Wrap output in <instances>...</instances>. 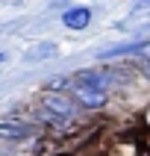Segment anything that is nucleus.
<instances>
[{
	"label": "nucleus",
	"instance_id": "f257e3e1",
	"mask_svg": "<svg viewBox=\"0 0 150 156\" xmlns=\"http://www.w3.org/2000/svg\"><path fill=\"white\" fill-rule=\"evenodd\" d=\"M71 100L79 106V109H91V112H97V109H106L109 106V100H112V94L106 91V88L100 86H88V83H74L71 80Z\"/></svg>",
	"mask_w": 150,
	"mask_h": 156
},
{
	"label": "nucleus",
	"instance_id": "f03ea898",
	"mask_svg": "<svg viewBox=\"0 0 150 156\" xmlns=\"http://www.w3.org/2000/svg\"><path fill=\"white\" fill-rule=\"evenodd\" d=\"M38 109L50 112L53 118H59V121H65V124H74V118L79 115V106L74 103L65 91H41V97H38Z\"/></svg>",
	"mask_w": 150,
	"mask_h": 156
},
{
	"label": "nucleus",
	"instance_id": "7ed1b4c3",
	"mask_svg": "<svg viewBox=\"0 0 150 156\" xmlns=\"http://www.w3.org/2000/svg\"><path fill=\"white\" fill-rule=\"evenodd\" d=\"M33 136H35V127H30L24 121H15V118L0 121V141H24Z\"/></svg>",
	"mask_w": 150,
	"mask_h": 156
},
{
	"label": "nucleus",
	"instance_id": "20e7f679",
	"mask_svg": "<svg viewBox=\"0 0 150 156\" xmlns=\"http://www.w3.org/2000/svg\"><path fill=\"white\" fill-rule=\"evenodd\" d=\"M147 56L150 53V41H130V44H115V47H106L97 56L100 59H115V56Z\"/></svg>",
	"mask_w": 150,
	"mask_h": 156
},
{
	"label": "nucleus",
	"instance_id": "39448f33",
	"mask_svg": "<svg viewBox=\"0 0 150 156\" xmlns=\"http://www.w3.org/2000/svg\"><path fill=\"white\" fill-rule=\"evenodd\" d=\"M88 21H91V9H85V6H74L62 15V24L68 30H85Z\"/></svg>",
	"mask_w": 150,
	"mask_h": 156
},
{
	"label": "nucleus",
	"instance_id": "423d86ee",
	"mask_svg": "<svg viewBox=\"0 0 150 156\" xmlns=\"http://www.w3.org/2000/svg\"><path fill=\"white\" fill-rule=\"evenodd\" d=\"M56 44H50V41H44V44H38V47H33V50H26V59H50V56H56Z\"/></svg>",
	"mask_w": 150,
	"mask_h": 156
},
{
	"label": "nucleus",
	"instance_id": "0eeeda50",
	"mask_svg": "<svg viewBox=\"0 0 150 156\" xmlns=\"http://www.w3.org/2000/svg\"><path fill=\"white\" fill-rule=\"evenodd\" d=\"M138 74H141L144 80H150V53H147V56H144V59L138 62Z\"/></svg>",
	"mask_w": 150,
	"mask_h": 156
},
{
	"label": "nucleus",
	"instance_id": "6e6552de",
	"mask_svg": "<svg viewBox=\"0 0 150 156\" xmlns=\"http://www.w3.org/2000/svg\"><path fill=\"white\" fill-rule=\"evenodd\" d=\"M144 121H147V127H150V109H147V112H144Z\"/></svg>",
	"mask_w": 150,
	"mask_h": 156
},
{
	"label": "nucleus",
	"instance_id": "1a4fd4ad",
	"mask_svg": "<svg viewBox=\"0 0 150 156\" xmlns=\"http://www.w3.org/2000/svg\"><path fill=\"white\" fill-rule=\"evenodd\" d=\"M3 62H6V53H0V65H3Z\"/></svg>",
	"mask_w": 150,
	"mask_h": 156
},
{
	"label": "nucleus",
	"instance_id": "9d476101",
	"mask_svg": "<svg viewBox=\"0 0 150 156\" xmlns=\"http://www.w3.org/2000/svg\"><path fill=\"white\" fill-rule=\"evenodd\" d=\"M0 156H9V153H0Z\"/></svg>",
	"mask_w": 150,
	"mask_h": 156
}]
</instances>
